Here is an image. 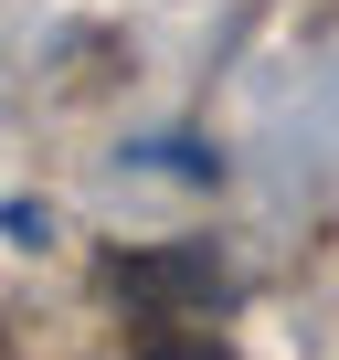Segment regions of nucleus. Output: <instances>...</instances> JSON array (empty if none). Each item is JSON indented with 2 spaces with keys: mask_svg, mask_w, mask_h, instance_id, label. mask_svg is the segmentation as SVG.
Wrapping results in <instances>:
<instances>
[{
  "mask_svg": "<svg viewBox=\"0 0 339 360\" xmlns=\"http://www.w3.org/2000/svg\"><path fill=\"white\" fill-rule=\"evenodd\" d=\"M117 297L148 328H191L223 307V255L212 244H159V255H117Z\"/></svg>",
  "mask_w": 339,
  "mask_h": 360,
  "instance_id": "obj_1",
  "label": "nucleus"
},
{
  "mask_svg": "<svg viewBox=\"0 0 339 360\" xmlns=\"http://www.w3.org/2000/svg\"><path fill=\"white\" fill-rule=\"evenodd\" d=\"M127 159H148V169H170V180L223 191V148H202V138H148V148H127Z\"/></svg>",
  "mask_w": 339,
  "mask_h": 360,
  "instance_id": "obj_2",
  "label": "nucleus"
}]
</instances>
